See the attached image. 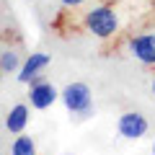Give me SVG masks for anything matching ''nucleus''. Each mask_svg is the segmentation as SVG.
Returning a JSON list of instances; mask_svg holds the SVG:
<instances>
[{
  "instance_id": "obj_13",
  "label": "nucleus",
  "mask_w": 155,
  "mask_h": 155,
  "mask_svg": "<svg viewBox=\"0 0 155 155\" xmlns=\"http://www.w3.org/2000/svg\"><path fill=\"white\" fill-rule=\"evenodd\" d=\"M0 116H3V111H0Z\"/></svg>"
},
{
  "instance_id": "obj_12",
  "label": "nucleus",
  "mask_w": 155,
  "mask_h": 155,
  "mask_svg": "<svg viewBox=\"0 0 155 155\" xmlns=\"http://www.w3.org/2000/svg\"><path fill=\"white\" fill-rule=\"evenodd\" d=\"M153 155H155V140H153Z\"/></svg>"
},
{
  "instance_id": "obj_6",
  "label": "nucleus",
  "mask_w": 155,
  "mask_h": 155,
  "mask_svg": "<svg viewBox=\"0 0 155 155\" xmlns=\"http://www.w3.org/2000/svg\"><path fill=\"white\" fill-rule=\"evenodd\" d=\"M49 62H52V57L47 54V52H34V54L26 57V60L21 62V67H18V83L28 85L36 75H41V70H44Z\"/></svg>"
},
{
  "instance_id": "obj_3",
  "label": "nucleus",
  "mask_w": 155,
  "mask_h": 155,
  "mask_svg": "<svg viewBox=\"0 0 155 155\" xmlns=\"http://www.w3.org/2000/svg\"><path fill=\"white\" fill-rule=\"evenodd\" d=\"M57 101H60V91H57L47 78L36 75L31 83H28V104H31V109L47 111V109H52Z\"/></svg>"
},
{
  "instance_id": "obj_9",
  "label": "nucleus",
  "mask_w": 155,
  "mask_h": 155,
  "mask_svg": "<svg viewBox=\"0 0 155 155\" xmlns=\"http://www.w3.org/2000/svg\"><path fill=\"white\" fill-rule=\"evenodd\" d=\"M21 57L16 49H0V72H18Z\"/></svg>"
},
{
  "instance_id": "obj_8",
  "label": "nucleus",
  "mask_w": 155,
  "mask_h": 155,
  "mask_svg": "<svg viewBox=\"0 0 155 155\" xmlns=\"http://www.w3.org/2000/svg\"><path fill=\"white\" fill-rule=\"evenodd\" d=\"M11 155H36V142L28 134H16L11 145Z\"/></svg>"
},
{
  "instance_id": "obj_2",
  "label": "nucleus",
  "mask_w": 155,
  "mask_h": 155,
  "mask_svg": "<svg viewBox=\"0 0 155 155\" xmlns=\"http://www.w3.org/2000/svg\"><path fill=\"white\" fill-rule=\"evenodd\" d=\"M60 101L72 116H78V122L93 116V93L85 83H67L60 91Z\"/></svg>"
},
{
  "instance_id": "obj_1",
  "label": "nucleus",
  "mask_w": 155,
  "mask_h": 155,
  "mask_svg": "<svg viewBox=\"0 0 155 155\" xmlns=\"http://www.w3.org/2000/svg\"><path fill=\"white\" fill-rule=\"evenodd\" d=\"M119 13L111 5H93L83 16V28L96 39H114L119 34Z\"/></svg>"
},
{
  "instance_id": "obj_4",
  "label": "nucleus",
  "mask_w": 155,
  "mask_h": 155,
  "mask_svg": "<svg viewBox=\"0 0 155 155\" xmlns=\"http://www.w3.org/2000/svg\"><path fill=\"white\" fill-rule=\"evenodd\" d=\"M127 49L137 62H142L147 67H155V28L129 36L127 39Z\"/></svg>"
},
{
  "instance_id": "obj_7",
  "label": "nucleus",
  "mask_w": 155,
  "mask_h": 155,
  "mask_svg": "<svg viewBox=\"0 0 155 155\" xmlns=\"http://www.w3.org/2000/svg\"><path fill=\"white\" fill-rule=\"evenodd\" d=\"M28 119H31V109L28 104H16L5 116V129L11 134H23L28 127Z\"/></svg>"
},
{
  "instance_id": "obj_5",
  "label": "nucleus",
  "mask_w": 155,
  "mask_h": 155,
  "mask_svg": "<svg viewBox=\"0 0 155 155\" xmlns=\"http://www.w3.org/2000/svg\"><path fill=\"white\" fill-rule=\"evenodd\" d=\"M147 119H145V114H140V111H124L119 119H116V132L122 134L124 140H129V142H137V140H142L145 134H147Z\"/></svg>"
},
{
  "instance_id": "obj_10",
  "label": "nucleus",
  "mask_w": 155,
  "mask_h": 155,
  "mask_svg": "<svg viewBox=\"0 0 155 155\" xmlns=\"http://www.w3.org/2000/svg\"><path fill=\"white\" fill-rule=\"evenodd\" d=\"M62 8H67V11H75V8H80V5H85L88 0H57Z\"/></svg>"
},
{
  "instance_id": "obj_11",
  "label": "nucleus",
  "mask_w": 155,
  "mask_h": 155,
  "mask_svg": "<svg viewBox=\"0 0 155 155\" xmlns=\"http://www.w3.org/2000/svg\"><path fill=\"white\" fill-rule=\"evenodd\" d=\"M150 91H153V96H155V75H153V83H150Z\"/></svg>"
}]
</instances>
